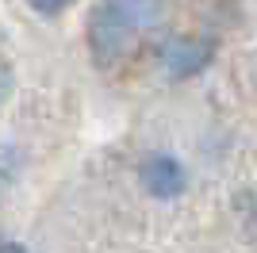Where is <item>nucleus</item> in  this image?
<instances>
[{"mask_svg":"<svg viewBox=\"0 0 257 253\" xmlns=\"http://www.w3.org/2000/svg\"><path fill=\"white\" fill-rule=\"evenodd\" d=\"M161 20V0H104L92 12L88 42L100 62H115L131 46V39Z\"/></svg>","mask_w":257,"mask_h":253,"instance_id":"1","label":"nucleus"},{"mask_svg":"<svg viewBox=\"0 0 257 253\" xmlns=\"http://www.w3.org/2000/svg\"><path fill=\"white\" fill-rule=\"evenodd\" d=\"M142 184L158 200H173V196L184 192V165L177 158H169V154H154L142 165Z\"/></svg>","mask_w":257,"mask_h":253,"instance_id":"2","label":"nucleus"},{"mask_svg":"<svg viewBox=\"0 0 257 253\" xmlns=\"http://www.w3.org/2000/svg\"><path fill=\"white\" fill-rule=\"evenodd\" d=\"M165 73L169 77H192L200 73L207 62H211V42L204 39H177L169 42V50H165Z\"/></svg>","mask_w":257,"mask_h":253,"instance_id":"3","label":"nucleus"},{"mask_svg":"<svg viewBox=\"0 0 257 253\" xmlns=\"http://www.w3.org/2000/svg\"><path fill=\"white\" fill-rule=\"evenodd\" d=\"M27 4H31L35 12H43V16H54V12H62L69 0H27Z\"/></svg>","mask_w":257,"mask_h":253,"instance_id":"4","label":"nucleus"}]
</instances>
